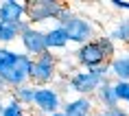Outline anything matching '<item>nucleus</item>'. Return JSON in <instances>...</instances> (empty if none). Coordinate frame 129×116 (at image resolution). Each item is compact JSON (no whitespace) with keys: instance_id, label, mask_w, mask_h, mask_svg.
Instances as JSON below:
<instances>
[{"instance_id":"nucleus-13","label":"nucleus","mask_w":129,"mask_h":116,"mask_svg":"<svg viewBox=\"0 0 129 116\" xmlns=\"http://www.w3.org/2000/svg\"><path fill=\"white\" fill-rule=\"evenodd\" d=\"M70 44V37L68 33L59 26V24H55L46 31V46L48 50H63V48H68Z\"/></svg>"},{"instance_id":"nucleus-14","label":"nucleus","mask_w":129,"mask_h":116,"mask_svg":"<svg viewBox=\"0 0 129 116\" xmlns=\"http://www.w3.org/2000/svg\"><path fill=\"white\" fill-rule=\"evenodd\" d=\"M35 92H37V85H33V83H24V85H20V88L11 90V96H13L20 105L31 107V105L35 103Z\"/></svg>"},{"instance_id":"nucleus-8","label":"nucleus","mask_w":129,"mask_h":116,"mask_svg":"<svg viewBox=\"0 0 129 116\" xmlns=\"http://www.w3.org/2000/svg\"><path fill=\"white\" fill-rule=\"evenodd\" d=\"M18 42L22 44V53H26L28 57H33V59L48 50V46H46V31H42V28H37V26H31L28 31L20 33V40Z\"/></svg>"},{"instance_id":"nucleus-11","label":"nucleus","mask_w":129,"mask_h":116,"mask_svg":"<svg viewBox=\"0 0 129 116\" xmlns=\"http://www.w3.org/2000/svg\"><path fill=\"white\" fill-rule=\"evenodd\" d=\"M94 101L99 103L103 109L120 105V103H118V96H116V90H114V79H107V81L101 83V88L96 90V94H94Z\"/></svg>"},{"instance_id":"nucleus-1","label":"nucleus","mask_w":129,"mask_h":116,"mask_svg":"<svg viewBox=\"0 0 129 116\" xmlns=\"http://www.w3.org/2000/svg\"><path fill=\"white\" fill-rule=\"evenodd\" d=\"M33 62V57H28L22 50H11L9 46H0V79L11 90L20 88L24 83H31Z\"/></svg>"},{"instance_id":"nucleus-6","label":"nucleus","mask_w":129,"mask_h":116,"mask_svg":"<svg viewBox=\"0 0 129 116\" xmlns=\"http://www.w3.org/2000/svg\"><path fill=\"white\" fill-rule=\"evenodd\" d=\"M59 92L61 90L57 85H42V88H37V92H35V103H33L35 112L40 116H50L55 112H61L63 101H61Z\"/></svg>"},{"instance_id":"nucleus-9","label":"nucleus","mask_w":129,"mask_h":116,"mask_svg":"<svg viewBox=\"0 0 129 116\" xmlns=\"http://www.w3.org/2000/svg\"><path fill=\"white\" fill-rule=\"evenodd\" d=\"M61 112L66 116H94L96 114V101L92 96H75L63 103Z\"/></svg>"},{"instance_id":"nucleus-4","label":"nucleus","mask_w":129,"mask_h":116,"mask_svg":"<svg viewBox=\"0 0 129 116\" xmlns=\"http://www.w3.org/2000/svg\"><path fill=\"white\" fill-rule=\"evenodd\" d=\"M66 9L68 7L59 0H31L26 2V20L33 26H37L48 20H59Z\"/></svg>"},{"instance_id":"nucleus-5","label":"nucleus","mask_w":129,"mask_h":116,"mask_svg":"<svg viewBox=\"0 0 129 116\" xmlns=\"http://www.w3.org/2000/svg\"><path fill=\"white\" fill-rule=\"evenodd\" d=\"M75 62L81 70H94L99 66H103V64H109V57L105 55V50L99 44V40H94V42L83 44V46H77Z\"/></svg>"},{"instance_id":"nucleus-10","label":"nucleus","mask_w":129,"mask_h":116,"mask_svg":"<svg viewBox=\"0 0 129 116\" xmlns=\"http://www.w3.org/2000/svg\"><path fill=\"white\" fill-rule=\"evenodd\" d=\"M22 20H26V2H20V0H2L0 2V22L20 24Z\"/></svg>"},{"instance_id":"nucleus-3","label":"nucleus","mask_w":129,"mask_h":116,"mask_svg":"<svg viewBox=\"0 0 129 116\" xmlns=\"http://www.w3.org/2000/svg\"><path fill=\"white\" fill-rule=\"evenodd\" d=\"M57 79H59V57L53 50H46L44 55L35 57L31 83L42 88V85H55Z\"/></svg>"},{"instance_id":"nucleus-12","label":"nucleus","mask_w":129,"mask_h":116,"mask_svg":"<svg viewBox=\"0 0 129 116\" xmlns=\"http://www.w3.org/2000/svg\"><path fill=\"white\" fill-rule=\"evenodd\" d=\"M109 75L114 81H129V53H118L109 62Z\"/></svg>"},{"instance_id":"nucleus-22","label":"nucleus","mask_w":129,"mask_h":116,"mask_svg":"<svg viewBox=\"0 0 129 116\" xmlns=\"http://www.w3.org/2000/svg\"><path fill=\"white\" fill-rule=\"evenodd\" d=\"M2 112H5V103H2V99H0V116H2Z\"/></svg>"},{"instance_id":"nucleus-2","label":"nucleus","mask_w":129,"mask_h":116,"mask_svg":"<svg viewBox=\"0 0 129 116\" xmlns=\"http://www.w3.org/2000/svg\"><path fill=\"white\" fill-rule=\"evenodd\" d=\"M57 24L68 33L70 44H77V46H83V44L94 42L99 37V28H96L94 22L90 18H85V15L75 13L72 9H66L61 13V18L57 20Z\"/></svg>"},{"instance_id":"nucleus-7","label":"nucleus","mask_w":129,"mask_h":116,"mask_svg":"<svg viewBox=\"0 0 129 116\" xmlns=\"http://www.w3.org/2000/svg\"><path fill=\"white\" fill-rule=\"evenodd\" d=\"M103 79L101 77H96L92 70H77L75 75H70L68 79V90L70 92H75L77 96H94L96 90L101 88Z\"/></svg>"},{"instance_id":"nucleus-20","label":"nucleus","mask_w":129,"mask_h":116,"mask_svg":"<svg viewBox=\"0 0 129 116\" xmlns=\"http://www.w3.org/2000/svg\"><path fill=\"white\" fill-rule=\"evenodd\" d=\"M109 5L114 9H118V11H129V0H112Z\"/></svg>"},{"instance_id":"nucleus-17","label":"nucleus","mask_w":129,"mask_h":116,"mask_svg":"<svg viewBox=\"0 0 129 116\" xmlns=\"http://www.w3.org/2000/svg\"><path fill=\"white\" fill-rule=\"evenodd\" d=\"M2 116H26V107L20 105V103L11 96V99L5 103V112H2Z\"/></svg>"},{"instance_id":"nucleus-16","label":"nucleus","mask_w":129,"mask_h":116,"mask_svg":"<svg viewBox=\"0 0 129 116\" xmlns=\"http://www.w3.org/2000/svg\"><path fill=\"white\" fill-rule=\"evenodd\" d=\"M20 40V26L18 24H9V22H0V44L9 46L11 42Z\"/></svg>"},{"instance_id":"nucleus-15","label":"nucleus","mask_w":129,"mask_h":116,"mask_svg":"<svg viewBox=\"0 0 129 116\" xmlns=\"http://www.w3.org/2000/svg\"><path fill=\"white\" fill-rule=\"evenodd\" d=\"M109 40L114 42V44H125V46H129V18H122V20H118V24L112 26Z\"/></svg>"},{"instance_id":"nucleus-18","label":"nucleus","mask_w":129,"mask_h":116,"mask_svg":"<svg viewBox=\"0 0 129 116\" xmlns=\"http://www.w3.org/2000/svg\"><path fill=\"white\" fill-rule=\"evenodd\" d=\"M114 90H116V96H118V103L129 105V81H114Z\"/></svg>"},{"instance_id":"nucleus-21","label":"nucleus","mask_w":129,"mask_h":116,"mask_svg":"<svg viewBox=\"0 0 129 116\" xmlns=\"http://www.w3.org/2000/svg\"><path fill=\"white\" fill-rule=\"evenodd\" d=\"M9 90H11V88H9L7 83H5V81H2V79H0V96L5 94V92H9Z\"/></svg>"},{"instance_id":"nucleus-23","label":"nucleus","mask_w":129,"mask_h":116,"mask_svg":"<svg viewBox=\"0 0 129 116\" xmlns=\"http://www.w3.org/2000/svg\"><path fill=\"white\" fill-rule=\"evenodd\" d=\"M50 116H66L63 112H55V114H50Z\"/></svg>"},{"instance_id":"nucleus-19","label":"nucleus","mask_w":129,"mask_h":116,"mask_svg":"<svg viewBox=\"0 0 129 116\" xmlns=\"http://www.w3.org/2000/svg\"><path fill=\"white\" fill-rule=\"evenodd\" d=\"M99 116H129V112L122 105H116V107H107V109H101Z\"/></svg>"}]
</instances>
